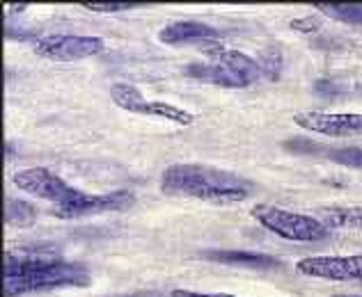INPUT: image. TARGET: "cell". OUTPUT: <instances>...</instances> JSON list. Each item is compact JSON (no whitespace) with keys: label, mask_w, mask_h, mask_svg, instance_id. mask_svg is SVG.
<instances>
[{"label":"cell","mask_w":362,"mask_h":297,"mask_svg":"<svg viewBox=\"0 0 362 297\" xmlns=\"http://www.w3.org/2000/svg\"><path fill=\"white\" fill-rule=\"evenodd\" d=\"M160 190L170 197H188L216 206H232L241 204L252 195V183L221 167L179 162L163 171Z\"/></svg>","instance_id":"1"},{"label":"cell","mask_w":362,"mask_h":297,"mask_svg":"<svg viewBox=\"0 0 362 297\" xmlns=\"http://www.w3.org/2000/svg\"><path fill=\"white\" fill-rule=\"evenodd\" d=\"M83 286H90V270L83 263L62 261L46 254L5 256V297Z\"/></svg>","instance_id":"2"},{"label":"cell","mask_w":362,"mask_h":297,"mask_svg":"<svg viewBox=\"0 0 362 297\" xmlns=\"http://www.w3.org/2000/svg\"><path fill=\"white\" fill-rule=\"evenodd\" d=\"M250 215L266 231L291 243H317L328 236V226L321 219L312 215L291 213V210H284L278 206L257 204L255 208H250Z\"/></svg>","instance_id":"3"},{"label":"cell","mask_w":362,"mask_h":297,"mask_svg":"<svg viewBox=\"0 0 362 297\" xmlns=\"http://www.w3.org/2000/svg\"><path fill=\"white\" fill-rule=\"evenodd\" d=\"M136 204V197L129 190H112L106 195H90L83 190L76 193L60 206H53L51 213L60 219H78L101 213H117V210H127Z\"/></svg>","instance_id":"4"},{"label":"cell","mask_w":362,"mask_h":297,"mask_svg":"<svg viewBox=\"0 0 362 297\" xmlns=\"http://www.w3.org/2000/svg\"><path fill=\"white\" fill-rule=\"evenodd\" d=\"M103 51H106V42L90 35H49L35 42V53L53 62H76Z\"/></svg>","instance_id":"5"},{"label":"cell","mask_w":362,"mask_h":297,"mask_svg":"<svg viewBox=\"0 0 362 297\" xmlns=\"http://www.w3.org/2000/svg\"><path fill=\"white\" fill-rule=\"evenodd\" d=\"M12 183L30 197L51 201L53 206L64 204V201L76 193V188H71L64 178L53 174V171L46 167H33V169L16 171Z\"/></svg>","instance_id":"6"},{"label":"cell","mask_w":362,"mask_h":297,"mask_svg":"<svg viewBox=\"0 0 362 297\" xmlns=\"http://www.w3.org/2000/svg\"><path fill=\"white\" fill-rule=\"evenodd\" d=\"M293 123L303 131L319 133L328 138H356L362 135L360 112H296Z\"/></svg>","instance_id":"7"},{"label":"cell","mask_w":362,"mask_h":297,"mask_svg":"<svg viewBox=\"0 0 362 297\" xmlns=\"http://www.w3.org/2000/svg\"><path fill=\"white\" fill-rule=\"evenodd\" d=\"M296 270L326 281H362V256H308L296 263Z\"/></svg>","instance_id":"8"},{"label":"cell","mask_w":362,"mask_h":297,"mask_svg":"<svg viewBox=\"0 0 362 297\" xmlns=\"http://www.w3.org/2000/svg\"><path fill=\"white\" fill-rule=\"evenodd\" d=\"M202 51L211 62L221 64L230 73H234L236 78L243 83V87H247V85H252L262 78V69H259V64H257V60L247 57L241 51L227 49V46H223L221 42H206V44H202Z\"/></svg>","instance_id":"9"},{"label":"cell","mask_w":362,"mask_h":297,"mask_svg":"<svg viewBox=\"0 0 362 297\" xmlns=\"http://www.w3.org/2000/svg\"><path fill=\"white\" fill-rule=\"evenodd\" d=\"M218 32L214 25L199 23V21H177L165 25L163 30L158 32V40L168 44V46H179V44H188V42H216Z\"/></svg>","instance_id":"10"},{"label":"cell","mask_w":362,"mask_h":297,"mask_svg":"<svg viewBox=\"0 0 362 297\" xmlns=\"http://www.w3.org/2000/svg\"><path fill=\"white\" fill-rule=\"evenodd\" d=\"M186 75L188 78H195V80H202L209 85H218V87H234L239 90L243 87V83L236 78L234 73H230L225 66L216 64V62H193L186 66Z\"/></svg>","instance_id":"11"},{"label":"cell","mask_w":362,"mask_h":297,"mask_svg":"<svg viewBox=\"0 0 362 297\" xmlns=\"http://www.w3.org/2000/svg\"><path fill=\"white\" fill-rule=\"evenodd\" d=\"M204 258L216 263H225V265H243V267H275L280 261L273 256L266 254H255V252H206Z\"/></svg>","instance_id":"12"},{"label":"cell","mask_w":362,"mask_h":297,"mask_svg":"<svg viewBox=\"0 0 362 297\" xmlns=\"http://www.w3.org/2000/svg\"><path fill=\"white\" fill-rule=\"evenodd\" d=\"M110 99L117 108L133 112V114H145L147 110V99L142 97V92L138 87H133L129 83H115L110 87Z\"/></svg>","instance_id":"13"},{"label":"cell","mask_w":362,"mask_h":297,"mask_svg":"<svg viewBox=\"0 0 362 297\" xmlns=\"http://www.w3.org/2000/svg\"><path fill=\"white\" fill-rule=\"evenodd\" d=\"M321 222L330 229H362V206L326 208Z\"/></svg>","instance_id":"14"},{"label":"cell","mask_w":362,"mask_h":297,"mask_svg":"<svg viewBox=\"0 0 362 297\" xmlns=\"http://www.w3.org/2000/svg\"><path fill=\"white\" fill-rule=\"evenodd\" d=\"M145 114H147V117L168 119V121H173V123H179V126H190V123L195 121L193 112H188L184 108H177V105L165 103V101H149Z\"/></svg>","instance_id":"15"},{"label":"cell","mask_w":362,"mask_h":297,"mask_svg":"<svg viewBox=\"0 0 362 297\" xmlns=\"http://www.w3.org/2000/svg\"><path fill=\"white\" fill-rule=\"evenodd\" d=\"M323 16L335 18V21L349 25H362V5L354 3H319L314 5Z\"/></svg>","instance_id":"16"},{"label":"cell","mask_w":362,"mask_h":297,"mask_svg":"<svg viewBox=\"0 0 362 297\" xmlns=\"http://www.w3.org/2000/svg\"><path fill=\"white\" fill-rule=\"evenodd\" d=\"M7 224L18 226V229H28L37 222V208L33 204L21 199H9L7 201V213H5Z\"/></svg>","instance_id":"17"},{"label":"cell","mask_w":362,"mask_h":297,"mask_svg":"<svg viewBox=\"0 0 362 297\" xmlns=\"http://www.w3.org/2000/svg\"><path fill=\"white\" fill-rule=\"evenodd\" d=\"M257 64H259L262 75H269V78H273V80L278 78L280 69H282V53H280L278 46H269V49L259 55Z\"/></svg>","instance_id":"18"},{"label":"cell","mask_w":362,"mask_h":297,"mask_svg":"<svg viewBox=\"0 0 362 297\" xmlns=\"http://www.w3.org/2000/svg\"><path fill=\"white\" fill-rule=\"evenodd\" d=\"M330 158L341 162V165H346V167L362 169V149H337L330 153Z\"/></svg>","instance_id":"19"},{"label":"cell","mask_w":362,"mask_h":297,"mask_svg":"<svg viewBox=\"0 0 362 297\" xmlns=\"http://www.w3.org/2000/svg\"><path fill=\"white\" fill-rule=\"evenodd\" d=\"M85 9L90 12H103V14H110V12H124V9H131V7H138L133 3H85Z\"/></svg>","instance_id":"20"},{"label":"cell","mask_w":362,"mask_h":297,"mask_svg":"<svg viewBox=\"0 0 362 297\" xmlns=\"http://www.w3.org/2000/svg\"><path fill=\"white\" fill-rule=\"evenodd\" d=\"M291 30H296V32H314V30H319V21L314 16L293 18V21H291Z\"/></svg>","instance_id":"21"},{"label":"cell","mask_w":362,"mask_h":297,"mask_svg":"<svg viewBox=\"0 0 362 297\" xmlns=\"http://www.w3.org/2000/svg\"><path fill=\"white\" fill-rule=\"evenodd\" d=\"M173 297H239V295H230V293H199V291L179 289V291H173Z\"/></svg>","instance_id":"22"},{"label":"cell","mask_w":362,"mask_h":297,"mask_svg":"<svg viewBox=\"0 0 362 297\" xmlns=\"http://www.w3.org/2000/svg\"><path fill=\"white\" fill-rule=\"evenodd\" d=\"M337 297H362V295H337Z\"/></svg>","instance_id":"23"}]
</instances>
